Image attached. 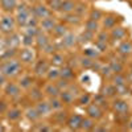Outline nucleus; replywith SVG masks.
I'll list each match as a JSON object with an SVG mask.
<instances>
[{
  "label": "nucleus",
  "mask_w": 132,
  "mask_h": 132,
  "mask_svg": "<svg viewBox=\"0 0 132 132\" xmlns=\"http://www.w3.org/2000/svg\"><path fill=\"white\" fill-rule=\"evenodd\" d=\"M0 71H2L7 78H15L21 73V61L16 58H8L0 65Z\"/></svg>",
  "instance_id": "nucleus-1"
},
{
  "label": "nucleus",
  "mask_w": 132,
  "mask_h": 132,
  "mask_svg": "<svg viewBox=\"0 0 132 132\" xmlns=\"http://www.w3.org/2000/svg\"><path fill=\"white\" fill-rule=\"evenodd\" d=\"M15 11H16V17H15L16 24L19 27H23V28L27 27L28 20L33 15L32 13V8H29L25 3H20V4H17V7H16Z\"/></svg>",
  "instance_id": "nucleus-2"
},
{
  "label": "nucleus",
  "mask_w": 132,
  "mask_h": 132,
  "mask_svg": "<svg viewBox=\"0 0 132 132\" xmlns=\"http://www.w3.org/2000/svg\"><path fill=\"white\" fill-rule=\"evenodd\" d=\"M16 25L17 24L15 17H12L11 15H5L0 20V32L4 33V35H11V33H13Z\"/></svg>",
  "instance_id": "nucleus-3"
},
{
  "label": "nucleus",
  "mask_w": 132,
  "mask_h": 132,
  "mask_svg": "<svg viewBox=\"0 0 132 132\" xmlns=\"http://www.w3.org/2000/svg\"><path fill=\"white\" fill-rule=\"evenodd\" d=\"M86 114L89 118L94 119V120H101L103 116H104V110L102 107H99L98 104L95 103H89L86 107Z\"/></svg>",
  "instance_id": "nucleus-4"
},
{
  "label": "nucleus",
  "mask_w": 132,
  "mask_h": 132,
  "mask_svg": "<svg viewBox=\"0 0 132 132\" xmlns=\"http://www.w3.org/2000/svg\"><path fill=\"white\" fill-rule=\"evenodd\" d=\"M32 13L35 15L38 20L46 19V17H49V16L53 15V12H52V11H50L46 5H44V4H41V3H38V4H36V5L32 7Z\"/></svg>",
  "instance_id": "nucleus-5"
},
{
  "label": "nucleus",
  "mask_w": 132,
  "mask_h": 132,
  "mask_svg": "<svg viewBox=\"0 0 132 132\" xmlns=\"http://www.w3.org/2000/svg\"><path fill=\"white\" fill-rule=\"evenodd\" d=\"M4 94L8 96V98H19L21 95V87L19 83H15V82H7L4 85Z\"/></svg>",
  "instance_id": "nucleus-6"
},
{
  "label": "nucleus",
  "mask_w": 132,
  "mask_h": 132,
  "mask_svg": "<svg viewBox=\"0 0 132 132\" xmlns=\"http://www.w3.org/2000/svg\"><path fill=\"white\" fill-rule=\"evenodd\" d=\"M19 57H20V61L21 63H27V65H30L35 62L36 60V53L35 50H33L30 46H25L24 49H21L20 50V54H19Z\"/></svg>",
  "instance_id": "nucleus-7"
},
{
  "label": "nucleus",
  "mask_w": 132,
  "mask_h": 132,
  "mask_svg": "<svg viewBox=\"0 0 132 132\" xmlns=\"http://www.w3.org/2000/svg\"><path fill=\"white\" fill-rule=\"evenodd\" d=\"M82 119H83V116L79 115V114H71V115H69V118H68L66 126H68L69 129H71V131H78V129H81Z\"/></svg>",
  "instance_id": "nucleus-8"
},
{
  "label": "nucleus",
  "mask_w": 132,
  "mask_h": 132,
  "mask_svg": "<svg viewBox=\"0 0 132 132\" xmlns=\"http://www.w3.org/2000/svg\"><path fill=\"white\" fill-rule=\"evenodd\" d=\"M111 108L116 114H123V112H128L129 104L127 103V101H124L123 98H118L111 103Z\"/></svg>",
  "instance_id": "nucleus-9"
},
{
  "label": "nucleus",
  "mask_w": 132,
  "mask_h": 132,
  "mask_svg": "<svg viewBox=\"0 0 132 132\" xmlns=\"http://www.w3.org/2000/svg\"><path fill=\"white\" fill-rule=\"evenodd\" d=\"M56 24H57V20H56V17L52 15V16H49V17H46V19L40 20V24H38V25H40V29H41V30L46 32V33H52L53 28L56 27Z\"/></svg>",
  "instance_id": "nucleus-10"
},
{
  "label": "nucleus",
  "mask_w": 132,
  "mask_h": 132,
  "mask_svg": "<svg viewBox=\"0 0 132 132\" xmlns=\"http://www.w3.org/2000/svg\"><path fill=\"white\" fill-rule=\"evenodd\" d=\"M77 44H78V40H77V36L71 32H68L66 35L62 37L61 40V45H62V49H70L73 46H75Z\"/></svg>",
  "instance_id": "nucleus-11"
},
{
  "label": "nucleus",
  "mask_w": 132,
  "mask_h": 132,
  "mask_svg": "<svg viewBox=\"0 0 132 132\" xmlns=\"http://www.w3.org/2000/svg\"><path fill=\"white\" fill-rule=\"evenodd\" d=\"M50 69V63L46 60H40L35 63V74L37 77H44L46 75L48 70Z\"/></svg>",
  "instance_id": "nucleus-12"
},
{
  "label": "nucleus",
  "mask_w": 132,
  "mask_h": 132,
  "mask_svg": "<svg viewBox=\"0 0 132 132\" xmlns=\"http://www.w3.org/2000/svg\"><path fill=\"white\" fill-rule=\"evenodd\" d=\"M50 42V36H49V33L46 32H44V30H40V33L35 37V45L38 50H41L44 46L46 45V44Z\"/></svg>",
  "instance_id": "nucleus-13"
},
{
  "label": "nucleus",
  "mask_w": 132,
  "mask_h": 132,
  "mask_svg": "<svg viewBox=\"0 0 132 132\" xmlns=\"http://www.w3.org/2000/svg\"><path fill=\"white\" fill-rule=\"evenodd\" d=\"M127 35H128V33H127L126 28L120 27V25H116V27H114L111 29V32H110V38L120 41V40H124L127 37Z\"/></svg>",
  "instance_id": "nucleus-14"
},
{
  "label": "nucleus",
  "mask_w": 132,
  "mask_h": 132,
  "mask_svg": "<svg viewBox=\"0 0 132 132\" xmlns=\"http://www.w3.org/2000/svg\"><path fill=\"white\" fill-rule=\"evenodd\" d=\"M35 107H36V110L38 111V114L41 116H46V115H49L52 112V107L49 104V101H44V99H41V101L36 102Z\"/></svg>",
  "instance_id": "nucleus-15"
},
{
  "label": "nucleus",
  "mask_w": 132,
  "mask_h": 132,
  "mask_svg": "<svg viewBox=\"0 0 132 132\" xmlns=\"http://www.w3.org/2000/svg\"><path fill=\"white\" fill-rule=\"evenodd\" d=\"M42 91H44V94L48 95L49 98L58 96L60 93H61V90L58 89V86L56 85V82H50V81H49V83H46L45 86H44V90Z\"/></svg>",
  "instance_id": "nucleus-16"
},
{
  "label": "nucleus",
  "mask_w": 132,
  "mask_h": 132,
  "mask_svg": "<svg viewBox=\"0 0 132 132\" xmlns=\"http://www.w3.org/2000/svg\"><path fill=\"white\" fill-rule=\"evenodd\" d=\"M118 53L122 54V56H124V57L132 54V42L128 41V40L122 41L119 44V46H118Z\"/></svg>",
  "instance_id": "nucleus-17"
},
{
  "label": "nucleus",
  "mask_w": 132,
  "mask_h": 132,
  "mask_svg": "<svg viewBox=\"0 0 132 132\" xmlns=\"http://www.w3.org/2000/svg\"><path fill=\"white\" fill-rule=\"evenodd\" d=\"M102 20H103V28L104 29H112L114 27L118 25V23L120 21V19L118 16H115V15H107Z\"/></svg>",
  "instance_id": "nucleus-18"
},
{
  "label": "nucleus",
  "mask_w": 132,
  "mask_h": 132,
  "mask_svg": "<svg viewBox=\"0 0 132 132\" xmlns=\"http://www.w3.org/2000/svg\"><path fill=\"white\" fill-rule=\"evenodd\" d=\"M17 0H0V7L5 13H12L17 7Z\"/></svg>",
  "instance_id": "nucleus-19"
},
{
  "label": "nucleus",
  "mask_w": 132,
  "mask_h": 132,
  "mask_svg": "<svg viewBox=\"0 0 132 132\" xmlns=\"http://www.w3.org/2000/svg\"><path fill=\"white\" fill-rule=\"evenodd\" d=\"M60 78H65L68 81H71L75 78V73H74V69L71 66H61L60 69Z\"/></svg>",
  "instance_id": "nucleus-20"
},
{
  "label": "nucleus",
  "mask_w": 132,
  "mask_h": 132,
  "mask_svg": "<svg viewBox=\"0 0 132 132\" xmlns=\"http://www.w3.org/2000/svg\"><path fill=\"white\" fill-rule=\"evenodd\" d=\"M68 32H69V29H68V27H66L65 24H62V23H57L56 27H54L53 30H52V35H53L54 37H57V38H62Z\"/></svg>",
  "instance_id": "nucleus-21"
},
{
  "label": "nucleus",
  "mask_w": 132,
  "mask_h": 132,
  "mask_svg": "<svg viewBox=\"0 0 132 132\" xmlns=\"http://www.w3.org/2000/svg\"><path fill=\"white\" fill-rule=\"evenodd\" d=\"M65 61H66V60H65V56H63V54H62L60 50L52 54L50 63H52L53 66H56V68H61V66H63Z\"/></svg>",
  "instance_id": "nucleus-22"
},
{
  "label": "nucleus",
  "mask_w": 132,
  "mask_h": 132,
  "mask_svg": "<svg viewBox=\"0 0 132 132\" xmlns=\"http://www.w3.org/2000/svg\"><path fill=\"white\" fill-rule=\"evenodd\" d=\"M25 118L29 120V122L35 123V122H37V120H40L41 115L38 114V111L36 110V107L32 106V107H28V108H27V111H25Z\"/></svg>",
  "instance_id": "nucleus-23"
},
{
  "label": "nucleus",
  "mask_w": 132,
  "mask_h": 132,
  "mask_svg": "<svg viewBox=\"0 0 132 132\" xmlns=\"http://www.w3.org/2000/svg\"><path fill=\"white\" fill-rule=\"evenodd\" d=\"M101 94L104 95L106 98H114L116 96V87L115 85L112 83H107L102 87V90H101Z\"/></svg>",
  "instance_id": "nucleus-24"
},
{
  "label": "nucleus",
  "mask_w": 132,
  "mask_h": 132,
  "mask_svg": "<svg viewBox=\"0 0 132 132\" xmlns=\"http://www.w3.org/2000/svg\"><path fill=\"white\" fill-rule=\"evenodd\" d=\"M21 44V40L19 37V35L16 33H11L9 37L7 38V48L8 49H17V46Z\"/></svg>",
  "instance_id": "nucleus-25"
},
{
  "label": "nucleus",
  "mask_w": 132,
  "mask_h": 132,
  "mask_svg": "<svg viewBox=\"0 0 132 132\" xmlns=\"http://www.w3.org/2000/svg\"><path fill=\"white\" fill-rule=\"evenodd\" d=\"M68 118H69V114L66 112V111H61V110H58V111L53 115V120H54L57 124H60V126L66 124V122H68Z\"/></svg>",
  "instance_id": "nucleus-26"
},
{
  "label": "nucleus",
  "mask_w": 132,
  "mask_h": 132,
  "mask_svg": "<svg viewBox=\"0 0 132 132\" xmlns=\"http://www.w3.org/2000/svg\"><path fill=\"white\" fill-rule=\"evenodd\" d=\"M75 9V2L74 0H62V4H61V11L63 15L65 13H71L74 12Z\"/></svg>",
  "instance_id": "nucleus-27"
},
{
  "label": "nucleus",
  "mask_w": 132,
  "mask_h": 132,
  "mask_svg": "<svg viewBox=\"0 0 132 132\" xmlns=\"http://www.w3.org/2000/svg\"><path fill=\"white\" fill-rule=\"evenodd\" d=\"M21 116H23V111H21L20 108H11L7 111V118L8 120H11V122H17V120L21 119Z\"/></svg>",
  "instance_id": "nucleus-28"
},
{
  "label": "nucleus",
  "mask_w": 132,
  "mask_h": 132,
  "mask_svg": "<svg viewBox=\"0 0 132 132\" xmlns=\"http://www.w3.org/2000/svg\"><path fill=\"white\" fill-rule=\"evenodd\" d=\"M29 90V98L32 99L33 102H38V101H41V99L44 98V91L41 90V89H38V87H30V89H28Z\"/></svg>",
  "instance_id": "nucleus-29"
},
{
  "label": "nucleus",
  "mask_w": 132,
  "mask_h": 132,
  "mask_svg": "<svg viewBox=\"0 0 132 132\" xmlns=\"http://www.w3.org/2000/svg\"><path fill=\"white\" fill-rule=\"evenodd\" d=\"M63 20H65V23L71 24V25H78V24H81V21H82L81 16H78V15L74 13V12H71V13H65Z\"/></svg>",
  "instance_id": "nucleus-30"
},
{
  "label": "nucleus",
  "mask_w": 132,
  "mask_h": 132,
  "mask_svg": "<svg viewBox=\"0 0 132 132\" xmlns=\"http://www.w3.org/2000/svg\"><path fill=\"white\" fill-rule=\"evenodd\" d=\"M94 37H95L94 33H91V32H89V30L85 29L79 36H77V40H78V44H87V42L93 41Z\"/></svg>",
  "instance_id": "nucleus-31"
},
{
  "label": "nucleus",
  "mask_w": 132,
  "mask_h": 132,
  "mask_svg": "<svg viewBox=\"0 0 132 132\" xmlns=\"http://www.w3.org/2000/svg\"><path fill=\"white\" fill-rule=\"evenodd\" d=\"M58 96L61 98V101L63 102V104H73L74 99H75V96L68 89H66V90H61V93H60Z\"/></svg>",
  "instance_id": "nucleus-32"
},
{
  "label": "nucleus",
  "mask_w": 132,
  "mask_h": 132,
  "mask_svg": "<svg viewBox=\"0 0 132 132\" xmlns=\"http://www.w3.org/2000/svg\"><path fill=\"white\" fill-rule=\"evenodd\" d=\"M108 66H110V69L112 70L114 74H119V73L124 71V65L120 61H118V60H111L108 62Z\"/></svg>",
  "instance_id": "nucleus-33"
},
{
  "label": "nucleus",
  "mask_w": 132,
  "mask_h": 132,
  "mask_svg": "<svg viewBox=\"0 0 132 132\" xmlns=\"http://www.w3.org/2000/svg\"><path fill=\"white\" fill-rule=\"evenodd\" d=\"M49 104L52 107V111H58V110H62V107H63V102L61 101L60 96L49 98Z\"/></svg>",
  "instance_id": "nucleus-34"
},
{
  "label": "nucleus",
  "mask_w": 132,
  "mask_h": 132,
  "mask_svg": "<svg viewBox=\"0 0 132 132\" xmlns=\"http://www.w3.org/2000/svg\"><path fill=\"white\" fill-rule=\"evenodd\" d=\"M33 82H35V78H33L32 75H24V77H21V79L19 82L20 87L21 89H30V87L33 86Z\"/></svg>",
  "instance_id": "nucleus-35"
},
{
  "label": "nucleus",
  "mask_w": 132,
  "mask_h": 132,
  "mask_svg": "<svg viewBox=\"0 0 132 132\" xmlns=\"http://www.w3.org/2000/svg\"><path fill=\"white\" fill-rule=\"evenodd\" d=\"M111 81H112V85L115 86H122V85H127L128 79L127 77L123 74V73H119V74H114L111 77Z\"/></svg>",
  "instance_id": "nucleus-36"
},
{
  "label": "nucleus",
  "mask_w": 132,
  "mask_h": 132,
  "mask_svg": "<svg viewBox=\"0 0 132 132\" xmlns=\"http://www.w3.org/2000/svg\"><path fill=\"white\" fill-rule=\"evenodd\" d=\"M99 28H101V25H99V21H95V20H87L86 23H85V29L86 30H89V32H91V33H95L99 30Z\"/></svg>",
  "instance_id": "nucleus-37"
},
{
  "label": "nucleus",
  "mask_w": 132,
  "mask_h": 132,
  "mask_svg": "<svg viewBox=\"0 0 132 132\" xmlns=\"http://www.w3.org/2000/svg\"><path fill=\"white\" fill-rule=\"evenodd\" d=\"M95 127V120L91 119V118H83L82 119V124H81V129H85V131H93Z\"/></svg>",
  "instance_id": "nucleus-38"
},
{
  "label": "nucleus",
  "mask_w": 132,
  "mask_h": 132,
  "mask_svg": "<svg viewBox=\"0 0 132 132\" xmlns=\"http://www.w3.org/2000/svg\"><path fill=\"white\" fill-rule=\"evenodd\" d=\"M46 78H48V81H50V82H54V81H57L58 78H60V69L58 68H50L49 70H48V73H46Z\"/></svg>",
  "instance_id": "nucleus-39"
},
{
  "label": "nucleus",
  "mask_w": 132,
  "mask_h": 132,
  "mask_svg": "<svg viewBox=\"0 0 132 132\" xmlns=\"http://www.w3.org/2000/svg\"><path fill=\"white\" fill-rule=\"evenodd\" d=\"M94 103H95V104H98L99 107H102L103 110L108 107L107 98H106L104 95H102V94H98V95H95V96H94Z\"/></svg>",
  "instance_id": "nucleus-40"
},
{
  "label": "nucleus",
  "mask_w": 132,
  "mask_h": 132,
  "mask_svg": "<svg viewBox=\"0 0 132 132\" xmlns=\"http://www.w3.org/2000/svg\"><path fill=\"white\" fill-rule=\"evenodd\" d=\"M83 56L95 60V58H98L99 56H101V52H99L96 48H86V49H83Z\"/></svg>",
  "instance_id": "nucleus-41"
},
{
  "label": "nucleus",
  "mask_w": 132,
  "mask_h": 132,
  "mask_svg": "<svg viewBox=\"0 0 132 132\" xmlns=\"http://www.w3.org/2000/svg\"><path fill=\"white\" fill-rule=\"evenodd\" d=\"M62 0H48V8L52 12H60Z\"/></svg>",
  "instance_id": "nucleus-42"
},
{
  "label": "nucleus",
  "mask_w": 132,
  "mask_h": 132,
  "mask_svg": "<svg viewBox=\"0 0 132 132\" xmlns=\"http://www.w3.org/2000/svg\"><path fill=\"white\" fill-rule=\"evenodd\" d=\"M87 4L83 3V2H79V3H75V9H74V13H77L78 16H83L86 13V11H87Z\"/></svg>",
  "instance_id": "nucleus-43"
},
{
  "label": "nucleus",
  "mask_w": 132,
  "mask_h": 132,
  "mask_svg": "<svg viewBox=\"0 0 132 132\" xmlns=\"http://www.w3.org/2000/svg\"><path fill=\"white\" fill-rule=\"evenodd\" d=\"M89 19H90V20L99 21V20L103 19V12H102L101 9H98V8H93V9L90 11V13H89Z\"/></svg>",
  "instance_id": "nucleus-44"
},
{
  "label": "nucleus",
  "mask_w": 132,
  "mask_h": 132,
  "mask_svg": "<svg viewBox=\"0 0 132 132\" xmlns=\"http://www.w3.org/2000/svg\"><path fill=\"white\" fill-rule=\"evenodd\" d=\"M42 53H45V54H49V56H52L53 53H56V52H58L57 50V46H56V42H49V44H46L45 46H44L42 49Z\"/></svg>",
  "instance_id": "nucleus-45"
},
{
  "label": "nucleus",
  "mask_w": 132,
  "mask_h": 132,
  "mask_svg": "<svg viewBox=\"0 0 132 132\" xmlns=\"http://www.w3.org/2000/svg\"><path fill=\"white\" fill-rule=\"evenodd\" d=\"M77 102H78V104H79V106H87V104H89V103L91 102V95H90V94H87V93L81 94Z\"/></svg>",
  "instance_id": "nucleus-46"
},
{
  "label": "nucleus",
  "mask_w": 132,
  "mask_h": 132,
  "mask_svg": "<svg viewBox=\"0 0 132 132\" xmlns=\"http://www.w3.org/2000/svg\"><path fill=\"white\" fill-rule=\"evenodd\" d=\"M40 27H25L24 28V33L25 35H29L32 37H36L38 33H40Z\"/></svg>",
  "instance_id": "nucleus-47"
},
{
  "label": "nucleus",
  "mask_w": 132,
  "mask_h": 132,
  "mask_svg": "<svg viewBox=\"0 0 132 132\" xmlns=\"http://www.w3.org/2000/svg\"><path fill=\"white\" fill-rule=\"evenodd\" d=\"M21 44H23L24 46H32L33 44H35V37H32L29 35H25V33H23V38H21Z\"/></svg>",
  "instance_id": "nucleus-48"
},
{
  "label": "nucleus",
  "mask_w": 132,
  "mask_h": 132,
  "mask_svg": "<svg viewBox=\"0 0 132 132\" xmlns=\"http://www.w3.org/2000/svg\"><path fill=\"white\" fill-rule=\"evenodd\" d=\"M99 71H101V74H102L103 77H106V78H110V77H112V75H114L112 70L110 69L108 63H107V65H102L101 68H99Z\"/></svg>",
  "instance_id": "nucleus-49"
},
{
  "label": "nucleus",
  "mask_w": 132,
  "mask_h": 132,
  "mask_svg": "<svg viewBox=\"0 0 132 132\" xmlns=\"http://www.w3.org/2000/svg\"><path fill=\"white\" fill-rule=\"evenodd\" d=\"M93 63H94V60L93 58H89V57H86V56H83L81 58V65H82V68H85V69H91L93 68Z\"/></svg>",
  "instance_id": "nucleus-50"
},
{
  "label": "nucleus",
  "mask_w": 132,
  "mask_h": 132,
  "mask_svg": "<svg viewBox=\"0 0 132 132\" xmlns=\"http://www.w3.org/2000/svg\"><path fill=\"white\" fill-rule=\"evenodd\" d=\"M54 82H56V85L58 86L60 90H66L69 87V85H70V82L68 79H65V78H58L57 81H54Z\"/></svg>",
  "instance_id": "nucleus-51"
},
{
  "label": "nucleus",
  "mask_w": 132,
  "mask_h": 132,
  "mask_svg": "<svg viewBox=\"0 0 132 132\" xmlns=\"http://www.w3.org/2000/svg\"><path fill=\"white\" fill-rule=\"evenodd\" d=\"M116 87V95H127L129 94V87L127 85H122V86H115Z\"/></svg>",
  "instance_id": "nucleus-52"
},
{
  "label": "nucleus",
  "mask_w": 132,
  "mask_h": 132,
  "mask_svg": "<svg viewBox=\"0 0 132 132\" xmlns=\"http://www.w3.org/2000/svg\"><path fill=\"white\" fill-rule=\"evenodd\" d=\"M96 40L98 41H103V42H108L110 41V33H107L106 30L99 32L98 36H96Z\"/></svg>",
  "instance_id": "nucleus-53"
},
{
  "label": "nucleus",
  "mask_w": 132,
  "mask_h": 132,
  "mask_svg": "<svg viewBox=\"0 0 132 132\" xmlns=\"http://www.w3.org/2000/svg\"><path fill=\"white\" fill-rule=\"evenodd\" d=\"M95 48L99 50V52H104V50H107V42H103V41H95Z\"/></svg>",
  "instance_id": "nucleus-54"
},
{
  "label": "nucleus",
  "mask_w": 132,
  "mask_h": 132,
  "mask_svg": "<svg viewBox=\"0 0 132 132\" xmlns=\"http://www.w3.org/2000/svg\"><path fill=\"white\" fill-rule=\"evenodd\" d=\"M8 111V103L4 99H0V114H5Z\"/></svg>",
  "instance_id": "nucleus-55"
},
{
  "label": "nucleus",
  "mask_w": 132,
  "mask_h": 132,
  "mask_svg": "<svg viewBox=\"0 0 132 132\" xmlns=\"http://www.w3.org/2000/svg\"><path fill=\"white\" fill-rule=\"evenodd\" d=\"M7 83V77L2 73V71H0V87H2V86H4Z\"/></svg>",
  "instance_id": "nucleus-56"
},
{
  "label": "nucleus",
  "mask_w": 132,
  "mask_h": 132,
  "mask_svg": "<svg viewBox=\"0 0 132 132\" xmlns=\"http://www.w3.org/2000/svg\"><path fill=\"white\" fill-rule=\"evenodd\" d=\"M37 131H52L53 128H50V127H48L45 123H42V126L41 127H38V128H36Z\"/></svg>",
  "instance_id": "nucleus-57"
},
{
  "label": "nucleus",
  "mask_w": 132,
  "mask_h": 132,
  "mask_svg": "<svg viewBox=\"0 0 132 132\" xmlns=\"http://www.w3.org/2000/svg\"><path fill=\"white\" fill-rule=\"evenodd\" d=\"M126 124H127V128H128L129 131H132V118H131V119L128 120V122H127Z\"/></svg>",
  "instance_id": "nucleus-58"
},
{
  "label": "nucleus",
  "mask_w": 132,
  "mask_h": 132,
  "mask_svg": "<svg viewBox=\"0 0 132 132\" xmlns=\"http://www.w3.org/2000/svg\"><path fill=\"white\" fill-rule=\"evenodd\" d=\"M0 131H4V127H3V124L0 123Z\"/></svg>",
  "instance_id": "nucleus-59"
},
{
  "label": "nucleus",
  "mask_w": 132,
  "mask_h": 132,
  "mask_svg": "<svg viewBox=\"0 0 132 132\" xmlns=\"http://www.w3.org/2000/svg\"><path fill=\"white\" fill-rule=\"evenodd\" d=\"M129 93H132V85L129 86Z\"/></svg>",
  "instance_id": "nucleus-60"
},
{
  "label": "nucleus",
  "mask_w": 132,
  "mask_h": 132,
  "mask_svg": "<svg viewBox=\"0 0 132 132\" xmlns=\"http://www.w3.org/2000/svg\"><path fill=\"white\" fill-rule=\"evenodd\" d=\"M129 75L132 77V68H131V70H129Z\"/></svg>",
  "instance_id": "nucleus-61"
},
{
  "label": "nucleus",
  "mask_w": 132,
  "mask_h": 132,
  "mask_svg": "<svg viewBox=\"0 0 132 132\" xmlns=\"http://www.w3.org/2000/svg\"><path fill=\"white\" fill-rule=\"evenodd\" d=\"M89 2H94V0H89Z\"/></svg>",
  "instance_id": "nucleus-62"
}]
</instances>
